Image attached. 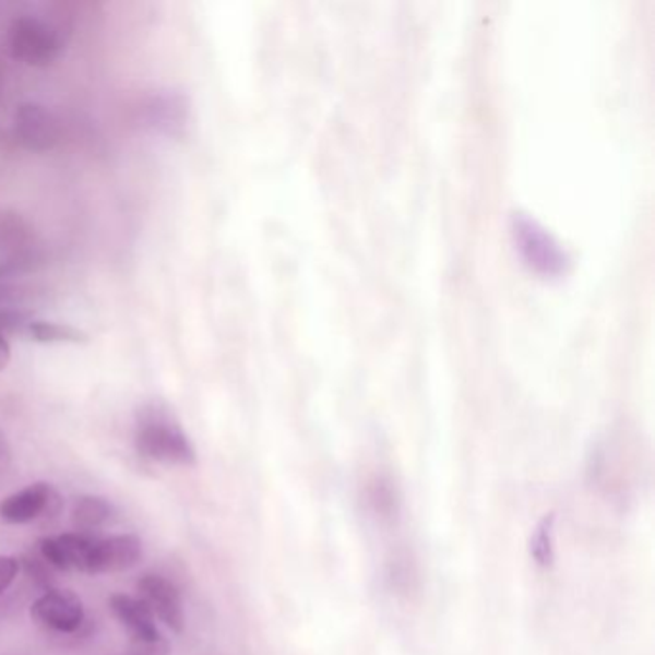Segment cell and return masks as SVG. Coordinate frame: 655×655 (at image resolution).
Listing matches in <instances>:
<instances>
[{"mask_svg": "<svg viewBox=\"0 0 655 655\" xmlns=\"http://www.w3.org/2000/svg\"><path fill=\"white\" fill-rule=\"evenodd\" d=\"M12 462V450H10L9 440L0 432V472H4Z\"/></svg>", "mask_w": 655, "mask_h": 655, "instance_id": "21", "label": "cell"}, {"mask_svg": "<svg viewBox=\"0 0 655 655\" xmlns=\"http://www.w3.org/2000/svg\"><path fill=\"white\" fill-rule=\"evenodd\" d=\"M143 118L148 128L156 133L183 139L191 120L189 98L177 91H158L146 98L143 106Z\"/></svg>", "mask_w": 655, "mask_h": 655, "instance_id": "9", "label": "cell"}, {"mask_svg": "<svg viewBox=\"0 0 655 655\" xmlns=\"http://www.w3.org/2000/svg\"><path fill=\"white\" fill-rule=\"evenodd\" d=\"M108 606H110L112 616L129 632V639H144V636L160 634L156 627V617L135 596L114 594L108 598Z\"/></svg>", "mask_w": 655, "mask_h": 655, "instance_id": "11", "label": "cell"}, {"mask_svg": "<svg viewBox=\"0 0 655 655\" xmlns=\"http://www.w3.org/2000/svg\"><path fill=\"white\" fill-rule=\"evenodd\" d=\"M369 503H371L373 512L384 517V520H392L398 513V492H396V487L392 485L391 479L377 477L371 483V487H369Z\"/></svg>", "mask_w": 655, "mask_h": 655, "instance_id": "16", "label": "cell"}, {"mask_svg": "<svg viewBox=\"0 0 655 655\" xmlns=\"http://www.w3.org/2000/svg\"><path fill=\"white\" fill-rule=\"evenodd\" d=\"M512 237L521 258L536 273L556 277L568 270V252L551 237V233L527 214H513Z\"/></svg>", "mask_w": 655, "mask_h": 655, "instance_id": "3", "label": "cell"}, {"mask_svg": "<svg viewBox=\"0 0 655 655\" xmlns=\"http://www.w3.org/2000/svg\"><path fill=\"white\" fill-rule=\"evenodd\" d=\"M112 502L103 496H80L72 505V523L75 533L96 536V531L114 520Z\"/></svg>", "mask_w": 655, "mask_h": 655, "instance_id": "12", "label": "cell"}, {"mask_svg": "<svg viewBox=\"0 0 655 655\" xmlns=\"http://www.w3.org/2000/svg\"><path fill=\"white\" fill-rule=\"evenodd\" d=\"M96 536L81 533H64V535L43 536L37 543L40 558L47 561L55 571H80L85 573L88 551Z\"/></svg>", "mask_w": 655, "mask_h": 655, "instance_id": "10", "label": "cell"}, {"mask_svg": "<svg viewBox=\"0 0 655 655\" xmlns=\"http://www.w3.org/2000/svg\"><path fill=\"white\" fill-rule=\"evenodd\" d=\"M528 553L538 568H551L556 561V513L544 515L536 523L528 540Z\"/></svg>", "mask_w": 655, "mask_h": 655, "instance_id": "14", "label": "cell"}, {"mask_svg": "<svg viewBox=\"0 0 655 655\" xmlns=\"http://www.w3.org/2000/svg\"><path fill=\"white\" fill-rule=\"evenodd\" d=\"M386 579H389L392 591H396L398 594H406V596H409L412 592L416 591V563L409 560L408 553H396V556L389 561Z\"/></svg>", "mask_w": 655, "mask_h": 655, "instance_id": "15", "label": "cell"}, {"mask_svg": "<svg viewBox=\"0 0 655 655\" xmlns=\"http://www.w3.org/2000/svg\"><path fill=\"white\" fill-rule=\"evenodd\" d=\"M136 598L151 609L154 617H158L169 631L181 634L184 629V609L181 592L169 579L154 573L139 579L136 583Z\"/></svg>", "mask_w": 655, "mask_h": 655, "instance_id": "8", "label": "cell"}, {"mask_svg": "<svg viewBox=\"0 0 655 655\" xmlns=\"http://www.w3.org/2000/svg\"><path fill=\"white\" fill-rule=\"evenodd\" d=\"M133 442L139 456L164 465L196 464V450L189 434L164 402L153 400L139 406Z\"/></svg>", "mask_w": 655, "mask_h": 655, "instance_id": "1", "label": "cell"}, {"mask_svg": "<svg viewBox=\"0 0 655 655\" xmlns=\"http://www.w3.org/2000/svg\"><path fill=\"white\" fill-rule=\"evenodd\" d=\"M143 558V540L136 535L96 536L88 551L85 575L121 573L135 568Z\"/></svg>", "mask_w": 655, "mask_h": 655, "instance_id": "7", "label": "cell"}, {"mask_svg": "<svg viewBox=\"0 0 655 655\" xmlns=\"http://www.w3.org/2000/svg\"><path fill=\"white\" fill-rule=\"evenodd\" d=\"M20 573V561L14 556H0V596L9 591L10 584L16 581Z\"/></svg>", "mask_w": 655, "mask_h": 655, "instance_id": "20", "label": "cell"}, {"mask_svg": "<svg viewBox=\"0 0 655 655\" xmlns=\"http://www.w3.org/2000/svg\"><path fill=\"white\" fill-rule=\"evenodd\" d=\"M10 360H12V348H10L9 338L0 336V371L9 368Z\"/></svg>", "mask_w": 655, "mask_h": 655, "instance_id": "22", "label": "cell"}, {"mask_svg": "<svg viewBox=\"0 0 655 655\" xmlns=\"http://www.w3.org/2000/svg\"><path fill=\"white\" fill-rule=\"evenodd\" d=\"M12 133L17 143L29 153H48L62 139V126L57 114L39 103H24L12 118Z\"/></svg>", "mask_w": 655, "mask_h": 655, "instance_id": "4", "label": "cell"}, {"mask_svg": "<svg viewBox=\"0 0 655 655\" xmlns=\"http://www.w3.org/2000/svg\"><path fill=\"white\" fill-rule=\"evenodd\" d=\"M29 616L39 627L62 634H73L85 623V609L80 596L60 588H50L35 599Z\"/></svg>", "mask_w": 655, "mask_h": 655, "instance_id": "6", "label": "cell"}, {"mask_svg": "<svg viewBox=\"0 0 655 655\" xmlns=\"http://www.w3.org/2000/svg\"><path fill=\"white\" fill-rule=\"evenodd\" d=\"M62 510V496L50 483H33L7 496L0 502V517L10 525H25L43 517H57Z\"/></svg>", "mask_w": 655, "mask_h": 655, "instance_id": "5", "label": "cell"}, {"mask_svg": "<svg viewBox=\"0 0 655 655\" xmlns=\"http://www.w3.org/2000/svg\"><path fill=\"white\" fill-rule=\"evenodd\" d=\"M32 321V315L22 308L14 306H0V336L17 335L24 333L25 325Z\"/></svg>", "mask_w": 655, "mask_h": 655, "instance_id": "18", "label": "cell"}, {"mask_svg": "<svg viewBox=\"0 0 655 655\" xmlns=\"http://www.w3.org/2000/svg\"><path fill=\"white\" fill-rule=\"evenodd\" d=\"M10 57L29 68H50L62 57L64 40L55 25L39 17L20 16L9 27Z\"/></svg>", "mask_w": 655, "mask_h": 655, "instance_id": "2", "label": "cell"}, {"mask_svg": "<svg viewBox=\"0 0 655 655\" xmlns=\"http://www.w3.org/2000/svg\"><path fill=\"white\" fill-rule=\"evenodd\" d=\"M171 646L164 634L144 636V639H129L128 654L126 655H169Z\"/></svg>", "mask_w": 655, "mask_h": 655, "instance_id": "19", "label": "cell"}, {"mask_svg": "<svg viewBox=\"0 0 655 655\" xmlns=\"http://www.w3.org/2000/svg\"><path fill=\"white\" fill-rule=\"evenodd\" d=\"M33 343L39 344H87L88 335L81 329L68 325V323H58V321L37 320L25 325L24 333Z\"/></svg>", "mask_w": 655, "mask_h": 655, "instance_id": "13", "label": "cell"}, {"mask_svg": "<svg viewBox=\"0 0 655 655\" xmlns=\"http://www.w3.org/2000/svg\"><path fill=\"white\" fill-rule=\"evenodd\" d=\"M20 561V569H24L25 576L37 584L39 588L47 592L55 588V569L48 565L47 561L43 560L37 553H25Z\"/></svg>", "mask_w": 655, "mask_h": 655, "instance_id": "17", "label": "cell"}]
</instances>
